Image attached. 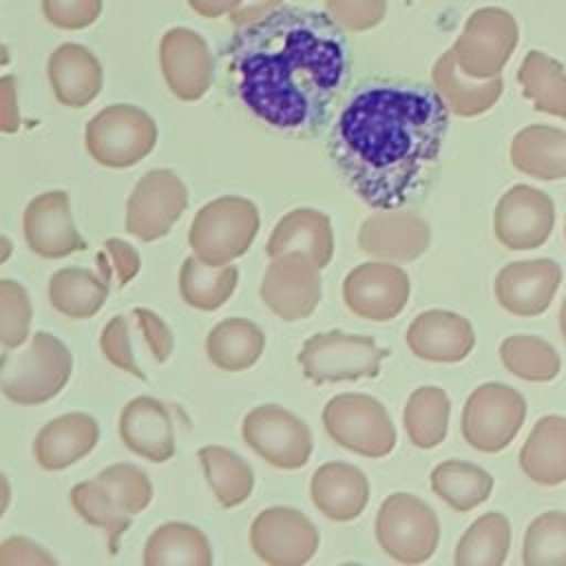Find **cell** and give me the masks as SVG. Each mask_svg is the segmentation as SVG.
I'll use <instances>...</instances> for the list:
<instances>
[{
  "mask_svg": "<svg viewBox=\"0 0 566 566\" xmlns=\"http://www.w3.org/2000/svg\"><path fill=\"white\" fill-rule=\"evenodd\" d=\"M146 566H210L212 551L208 537L192 524H161L146 542Z\"/></svg>",
  "mask_w": 566,
  "mask_h": 566,
  "instance_id": "obj_30",
  "label": "cell"
},
{
  "mask_svg": "<svg viewBox=\"0 0 566 566\" xmlns=\"http://www.w3.org/2000/svg\"><path fill=\"white\" fill-rule=\"evenodd\" d=\"M323 424L334 442L367 458H382L396 447L387 409L367 394L334 396L323 409Z\"/></svg>",
  "mask_w": 566,
  "mask_h": 566,
  "instance_id": "obj_7",
  "label": "cell"
},
{
  "mask_svg": "<svg viewBox=\"0 0 566 566\" xmlns=\"http://www.w3.org/2000/svg\"><path fill=\"white\" fill-rule=\"evenodd\" d=\"M259 210L243 197H221L206 203L190 226L192 252L210 263L226 265L241 256L259 232Z\"/></svg>",
  "mask_w": 566,
  "mask_h": 566,
  "instance_id": "obj_4",
  "label": "cell"
},
{
  "mask_svg": "<svg viewBox=\"0 0 566 566\" xmlns=\"http://www.w3.org/2000/svg\"><path fill=\"white\" fill-rule=\"evenodd\" d=\"M325 7L347 31H369L387 13V0H325Z\"/></svg>",
  "mask_w": 566,
  "mask_h": 566,
  "instance_id": "obj_44",
  "label": "cell"
},
{
  "mask_svg": "<svg viewBox=\"0 0 566 566\" xmlns=\"http://www.w3.org/2000/svg\"><path fill=\"white\" fill-rule=\"evenodd\" d=\"M380 548L400 564L427 562L440 539V524L429 504L409 493L389 495L376 515Z\"/></svg>",
  "mask_w": 566,
  "mask_h": 566,
  "instance_id": "obj_6",
  "label": "cell"
},
{
  "mask_svg": "<svg viewBox=\"0 0 566 566\" xmlns=\"http://www.w3.org/2000/svg\"><path fill=\"white\" fill-rule=\"evenodd\" d=\"M265 252L270 259L301 252L318 268H325L334 254V234L327 214L314 208H296L287 212L272 230Z\"/></svg>",
  "mask_w": 566,
  "mask_h": 566,
  "instance_id": "obj_25",
  "label": "cell"
},
{
  "mask_svg": "<svg viewBox=\"0 0 566 566\" xmlns=\"http://www.w3.org/2000/svg\"><path fill=\"white\" fill-rule=\"evenodd\" d=\"M161 73L168 88L184 102H195L212 84V55L206 40L184 27L170 29L159 44Z\"/></svg>",
  "mask_w": 566,
  "mask_h": 566,
  "instance_id": "obj_17",
  "label": "cell"
},
{
  "mask_svg": "<svg viewBox=\"0 0 566 566\" xmlns=\"http://www.w3.org/2000/svg\"><path fill=\"white\" fill-rule=\"evenodd\" d=\"M55 566V557L27 537H9L0 544V566Z\"/></svg>",
  "mask_w": 566,
  "mask_h": 566,
  "instance_id": "obj_48",
  "label": "cell"
},
{
  "mask_svg": "<svg viewBox=\"0 0 566 566\" xmlns=\"http://www.w3.org/2000/svg\"><path fill=\"white\" fill-rule=\"evenodd\" d=\"M562 283V268L553 259H531L504 265L495 276L497 303L515 316H537L548 310Z\"/></svg>",
  "mask_w": 566,
  "mask_h": 566,
  "instance_id": "obj_18",
  "label": "cell"
},
{
  "mask_svg": "<svg viewBox=\"0 0 566 566\" xmlns=\"http://www.w3.org/2000/svg\"><path fill=\"white\" fill-rule=\"evenodd\" d=\"M517 82L535 111L566 119V71L555 57L528 51L517 69Z\"/></svg>",
  "mask_w": 566,
  "mask_h": 566,
  "instance_id": "obj_32",
  "label": "cell"
},
{
  "mask_svg": "<svg viewBox=\"0 0 566 566\" xmlns=\"http://www.w3.org/2000/svg\"><path fill=\"white\" fill-rule=\"evenodd\" d=\"M449 413H451V402L444 389L433 385L418 387L409 396L402 413V422L409 440L418 449L438 447L447 436Z\"/></svg>",
  "mask_w": 566,
  "mask_h": 566,
  "instance_id": "obj_36",
  "label": "cell"
},
{
  "mask_svg": "<svg viewBox=\"0 0 566 566\" xmlns=\"http://www.w3.org/2000/svg\"><path fill=\"white\" fill-rule=\"evenodd\" d=\"M49 82L64 106L82 108L102 91V64L86 46L66 42L49 57Z\"/></svg>",
  "mask_w": 566,
  "mask_h": 566,
  "instance_id": "obj_27",
  "label": "cell"
},
{
  "mask_svg": "<svg viewBox=\"0 0 566 566\" xmlns=\"http://www.w3.org/2000/svg\"><path fill=\"white\" fill-rule=\"evenodd\" d=\"M20 128V113L15 99V77H0V130L15 133Z\"/></svg>",
  "mask_w": 566,
  "mask_h": 566,
  "instance_id": "obj_50",
  "label": "cell"
},
{
  "mask_svg": "<svg viewBox=\"0 0 566 566\" xmlns=\"http://www.w3.org/2000/svg\"><path fill=\"white\" fill-rule=\"evenodd\" d=\"M520 467L537 484L566 482V418L544 416L535 422L520 451Z\"/></svg>",
  "mask_w": 566,
  "mask_h": 566,
  "instance_id": "obj_29",
  "label": "cell"
},
{
  "mask_svg": "<svg viewBox=\"0 0 566 566\" xmlns=\"http://www.w3.org/2000/svg\"><path fill=\"white\" fill-rule=\"evenodd\" d=\"M239 272L234 265H210L197 254L188 256L179 270L181 298L197 310H217L234 292Z\"/></svg>",
  "mask_w": 566,
  "mask_h": 566,
  "instance_id": "obj_34",
  "label": "cell"
},
{
  "mask_svg": "<svg viewBox=\"0 0 566 566\" xmlns=\"http://www.w3.org/2000/svg\"><path fill=\"white\" fill-rule=\"evenodd\" d=\"M511 546V526L502 513H484L455 546L458 566H502Z\"/></svg>",
  "mask_w": 566,
  "mask_h": 566,
  "instance_id": "obj_37",
  "label": "cell"
},
{
  "mask_svg": "<svg viewBox=\"0 0 566 566\" xmlns=\"http://www.w3.org/2000/svg\"><path fill=\"white\" fill-rule=\"evenodd\" d=\"M431 230L413 212L380 210L367 217L358 230V248L385 261H413L427 252Z\"/></svg>",
  "mask_w": 566,
  "mask_h": 566,
  "instance_id": "obj_20",
  "label": "cell"
},
{
  "mask_svg": "<svg viewBox=\"0 0 566 566\" xmlns=\"http://www.w3.org/2000/svg\"><path fill=\"white\" fill-rule=\"evenodd\" d=\"M431 489L451 509L467 513L489 500L493 478L478 464L447 460L431 471Z\"/></svg>",
  "mask_w": 566,
  "mask_h": 566,
  "instance_id": "obj_35",
  "label": "cell"
},
{
  "mask_svg": "<svg viewBox=\"0 0 566 566\" xmlns=\"http://www.w3.org/2000/svg\"><path fill=\"white\" fill-rule=\"evenodd\" d=\"M237 97L268 126L314 135L349 80L347 40L329 13L276 7L228 42Z\"/></svg>",
  "mask_w": 566,
  "mask_h": 566,
  "instance_id": "obj_1",
  "label": "cell"
},
{
  "mask_svg": "<svg viewBox=\"0 0 566 566\" xmlns=\"http://www.w3.org/2000/svg\"><path fill=\"white\" fill-rule=\"evenodd\" d=\"M321 268L301 252L274 256L261 283L265 305L283 321L310 316L321 301Z\"/></svg>",
  "mask_w": 566,
  "mask_h": 566,
  "instance_id": "obj_15",
  "label": "cell"
},
{
  "mask_svg": "<svg viewBox=\"0 0 566 566\" xmlns=\"http://www.w3.org/2000/svg\"><path fill=\"white\" fill-rule=\"evenodd\" d=\"M157 142L153 117L133 104L102 108L86 124V148L104 166L126 168L142 161Z\"/></svg>",
  "mask_w": 566,
  "mask_h": 566,
  "instance_id": "obj_8",
  "label": "cell"
},
{
  "mask_svg": "<svg viewBox=\"0 0 566 566\" xmlns=\"http://www.w3.org/2000/svg\"><path fill=\"white\" fill-rule=\"evenodd\" d=\"M409 276L402 268L374 261L356 265L343 281V301L360 318L391 321L409 298Z\"/></svg>",
  "mask_w": 566,
  "mask_h": 566,
  "instance_id": "obj_16",
  "label": "cell"
},
{
  "mask_svg": "<svg viewBox=\"0 0 566 566\" xmlns=\"http://www.w3.org/2000/svg\"><path fill=\"white\" fill-rule=\"evenodd\" d=\"M405 338L418 358L431 363L464 360L475 345L471 323L464 316L447 310H427L418 314Z\"/></svg>",
  "mask_w": 566,
  "mask_h": 566,
  "instance_id": "obj_21",
  "label": "cell"
},
{
  "mask_svg": "<svg viewBox=\"0 0 566 566\" xmlns=\"http://www.w3.org/2000/svg\"><path fill=\"white\" fill-rule=\"evenodd\" d=\"M314 506L334 522L356 520L369 502V482L365 473L347 462H327L318 467L310 484Z\"/></svg>",
  "mask_w": 566,
  "mask_h": 566,
  "instance_id": "obj_23",
  "label": "cell"
},
{
  "mask_svg": "<svg viewBox=\"0 0 566 566\" xmlns=\"http://www.w3.org/2000/svg\"><path fill=\"white\" fill-rule=\"evenodd\" d=\"M22 228L29 248L44 259H60L86 248V241L73 226L64 190L38 195L24 210Z\"/></svg>",
  "mask_w": 566,
  "mask_h": 566,
  "instance_id": "obj_19",
  "label": "cell"
},
{
  "mask_svg": "<svg viewBox=\"0 0 566 566\" xmlns=\"http://www.w3.org/2000/svg\"><path fill=\"white\" fill-rule=\"evenodd\" d=\"M524 416L526 402L520 391L504 382H484L464 402L462 436L473 449L495 453L513 442Z\"/></svg>",
  "mask_w": 566,
  "mask_h": 566,
  "instance_id": "obj_9",
  "label": "cell"
},
{
  "mask_svg": "<svg viewBox=\"0 0 566 566\" xmlns=\"http://www.w3.org/2000/svg\"><path fill=\"white\" fill-rule=\"evenodd\" d=\"M241 0H188V4L203 18H219L230 13Z\"/></svg>",
  "mask_w": 566,
  "mask_h": 566,
  "instance_id": "obj_52",
  "label": "cell"
},
{
  "mask_svg": "<svg viewBox=\"0 0 566 566\" xmlns=\"http://www.w3.org/2000/svg\"><path fill=\"white\" fill-rule=\"evenodd\" d=\"M517 38V22L506 9L482 7L469 15L451 51L467 75L489 80L502 73Z\"/></svg>",
  "mask_w": 566,
  "mask_h": 566,
  "instance_id": "obj_10",
  "label": "cell"
},
{
  "mask_svg": "<svg viewBox=\"0 0 566 566\" xmlns=\"http://www.w3.org/2000/svg\"><path fill=\"white\" fill-rule=\"evenodd\" d=\"M265 345L261 327L248 318H226L212 327L206 340L210 360L226 371H241L252 367Z\"/></svg>",
  "mask_w": 566,
  "mask_h": 566,
  "instance_id": "obj_31",
  "label": "cell"
},
{
  "mask_svg": "<svg viewBox=\"0 0 566 566\" xmlns=\"http://www.w3.org/2000/svg\"><path fill=\"white\" fill-rule=\"evenodd\" d=\"M389 356L371 336L345 334L340 329L314 334L305 340L298 363L312 382H340L376 378L380 363Z\"/></svg>",
  "mask_w": 566,
  "mask_h": 566,
  "instance_id": "obj_5",
  "label": "cell"
},
{
  "mask_svg": "<svg viewBox=\"0 0 566 566\" xmlns=\"http://www.w3.org/2000/svg\"><path fill=\"white\" fill-rule=\"evenodd\" d=\"M511 164L535 179L566 177V130L544 124L522 128L511 142Z\"/></svg>",
  "mask_w": 566,
  "mask_h": 566,
  "instance_id": "obj_28",
  "label": "cell"
},
{
  "mask_svg": "<svg viewBox=\"0 0 566 566\" xmlns=\"http://www.w3.org/2000/svg\"><path fill=\"white\" fill-rule=\"evenodd\" d=\"M186 206V186L172 170H148L128 197L126 230L142 241L161 239L181 217Z\"/></svg>",
  "mask_w": 566,
  "mask_h": 566,
  "instance_id": "obj_12",
  "label": "cell"
},
{
  "mask_svg": "<svg viewBox=\"0 0 566 566\" xmlns=\"http://www.w3.org/2000/svg\"><path fill=\"white\" fill-rule=\"evenodd\" d=\"M522 559L526 566H566V513L548 511L528 524Z\"/></svg>",
  "mask_w": 566,
  "mask_h": 566,
  "instance_id": "obj_40",
  "label": "cell"
},
{
  "mask_svg": "<svg viewBox=\"0 0 566 566\" xmlns=\"http://www.w3.org/2000/svg\"><path fill=\"white\" fill-rule=\"evenodd\" d=\"M564 234H566V230H564Z\"/></svg>",
  "mask_w": 566,
  "mask_h": 566,
  "instance_id": "obj_57",
  "label": "cell"
},
{
  "mask_svg": "<svg viewBox=\"0 0 566 566\" xmlns=\"http://www.w3.org/2000/svg\"><path fill=\"white\" fill-rule=\"evenodd\" d=\"M71 502L75 511L93 526H102L106 531V544L108 553L115 555L119 551V539L124 531L130 526V515L122 513L108 495L97 486L95 480L80 482L71 491Z\"/></svg>",
  "mask_w": 566,
  "mask_h": 566,
  "instance_id": "obj_41",
  "label": "cell"
},
{
  "mask_svg": "<svg viewBox=\"0 0 566 566\" xmlns=\"http://www.w3.org/2000/svg\"><path fill=\"white\" fill-rule=\"evenodd\" d=\"M559 329H562V338L566 343V296H564L562 307H559Z\"/></svg>",
  "mask_w": 566,
  "mask_h": 566,
  "instance_id": "obj_55",
  "label": "cell"
},
{
  "mask_svg": "<svg viewBox=\"0 0 566 566\" xmlns=\"http://www.w3.org/2000/svg\"><path fill=\"white\" fill-rule=\"evenodd\" d=\"M433 86L438 95L444 99L447 108L460 117H475L495 106L502 95L504 82L500 75L489 80H478L467 75L458 62L453 51L442 53L431 71Z\"/></svg>",
  "mask_w": 566,
  "mask_h": 566,
  "instance_id": "obj_26",
  "label": "cell"
},
{
  "mask_svg": "<svg viewBox=\"0 0 566 566\" xmlns=\"http://www.w3.org/2000/svg\"><path fill=\"white\" fill-rule=\"evenodd\" d=\"M119 436L126 449L150 460L166 462L175 453V429L170 411L150 396L133 398L119 416Z\"/></svg>",
  "mask_w": 566,
  "mask_h": 566,
  "instance_id": "obj_22",
  "label": "cell"
},
{
  "mask_svg": "<svg viewBox=\"0 0 566 566\" xmlns=\"http://www.w3.org/2000/svg\"><path fill=\"white\" fill-rule=\"evenodd\" d=\"M31 301L27 290L11 279H0V345L20 347L29 336Z\"/></svg>",
  "mask_w": 566,
  "mask_h": 566,
  "instance_id": "obj_43",
  "label": "cell"
},
{
  "mask_svg": "<svg viewBox=\"0 0 566 566\" xmlns=\"http://www.w3.org/2000/svg\"><path fill=\"white\" fill-rule=\"evenodd\" d=\"M99 345H102V352L106 354V358H108L115 367H119V369H124V371L137 376L139 380L146 378V376L142 374L139 365H137L135 358H133V347H130V336H128V323H126L124 316H115V318H111V321L106 323V327H104V332H102V338H99Z\"/></svg>",
  "mask_w": 566,
  "mask_h": 566,
  "instance_id": "obj_46",
  "label": "cell"
},
{
  "mask_svg": "<svg viewBox=\"0 0 566 566\" xmlns=\"http://www.w3.org/2000/svg\"><path fill=\"white\" fill-rule=\"evenodd\" d=\"M500 358L511 374L531 382L553 380L562 367L557 349L548 340L528 334L504 338L500 345Z\"/></svg>",
  "mask_w": 566,
  "mask_h": 566,
  "instance_id": "obj_39",
  "label": "cell"
},
{
  "mask_svg": "<svg viewBox=\"0 0 566 566\" xmlns=\"http://www.w3.org/2000/svg\"><path fill=\"white\" fill-rule=\"evenodd\" d=\"M243 440L279 469H301L312 455L307 424L279 405H261L243 420Z\"/></svg>",
  "mask_w": 566,
  "mask_h": 566,
  "instance_id": "obj_11",
  "label": "cell"
},
{
  "mask_svg": "<svg viewBox=\"0 0 566 566\" xmlns=\"http://www.w3.org/2000/svg\"><path fill=\"white\" fill-rule=\"evenodd\" d=\"M99 427L88 413H64L44 424L33 442L35 460L46 471H60L95 449Z\"/></svg>",
  "mask_w": 566,
  "mask_h": 566,
  "instance_id": "obj_24",
  "label": "cell"
},
{
  "mask_svg": "<svg viewBox=\"0 0 566 566\" xmlns=\"http://www.w3.org/2000/svg\"><path fill=\"white\" fill-rule=\"evenodd\" d=\"M133 314H135V318H137V325H139V329H142V334H144V338H146V343H148L153 356H155L159 363H164V360L170 356V352H172V334H170V329H168V327L164 325V321H161L155 312H150V310L137 307Z\"/></svg>",
  "mask_w": 566,
  "mask_h": 566,
  "instance_id": "obj_49",
  "label": "cell"
},
{
  "mask_svg": "<svg viewBox=\"0 0 566 566\" xmlns=\"http://www.w3.org/2000/svg\"><path fill=\"white\" fill-rule=\"evenodd\" d=\"M9 500H11V486H9L7 478H4L2 471H0V517L4 515V511H7V506H9Z\"/></svg>",
  "mask_w": 566,
  "mask_h": 566,
  "instance_id": "obj_53",
  "label": "cell"
},
{
  "mask_svg": "<svg viewBox=\"0 0 566 566\" xmlns=\"http://www.w3.org/2000/svg\"><path fill=\"white\" fill-rule=\"evenodd\" d=\"M555 203L553 199L526 184L509 188L493 212V232L509 250H535L553 232Z\"/></svg>",
  "mask_w": 566,
  "mask_h": 566,
  "instance_id": "obj_14",
  "label": "cell"
},
{
  "mask_svg": "<svg viewBox=\"0 0 566 566\" xmlns=\"http://www.w3.org/2000/svg\"><path fill=\"white\" fill-rule=\"evenodd\" d=\"M69 347L49 332H35L22 352L0 356V389L18 405H40L60 394L71 376Z\"/></svg>",
  "mask_w": 566,
  "mask_h": 566,
  "instance_id": "obj_3",
  "label": "cell"
},
{
  "mask_svg": "<svg viewBox=\"0 0 566 566\" xmlns=\"http://www.w3.org/2000/svg\"><path fill=\"white\" fill-rule=\"evenodd\" d=\"M11 252H13L11 241H9L7 237H2V234H0V265L11 256Z\"/></svg>",
  "mask_w": 566,
  "mask_h": 566,
  "instance_id": "obj_54",
  "label": "cell"
},
{
  "mask_svg": "<svg viewBox=\"0 0 566 566\" xmlns=\"http://www.w3.org/2000/svg\"><path fill=\"white\" fill-rule=\"evenodd\" d=\"M44 18L66 31L91 27L102 13V0H42Z\"/></svg>",
  "mask_w": 566,
  "mask_h": 566,
  "instance_id": "obj_45",
  "label": "cell"
},
{
  "mask_svg": "<svg viewBox=\"0 0 566 566\" xmlns=\"http://www.w3.org/2000/svg\"><path fill=\"white\" fill-rule=\"evenodd\" d=\"M252 551L272 566H301L318 548L316 526L296 509L272 506L250 526Z\"/></svg>",
  "mask_w": 566,
  "mask_h": 566,
  "instance_id": "obj_13",
  "label": "cell"
},
{
  "mask_svg": "<svg viewBox=\"0 0 566 566\" xmlns=\"http://www.w3.org/2000/svg\"><path fill=\"white\" fill-rule=\"evenodd\" d=\"M4 64H9V51H7V46L0 42V66H4Z\"/></svg>",
  "mask_w": 566,
  "mask_h": 566,
  "instance_id": "obj_56",
  "label": "cell"
},
{
  "mask_svg": "<svg viewBox=\"0 0 566 566\" xmlns=\"http://www.w3.org/2000/svg\"><path fill=\"white\" fill-rule=\"evenodd\" d=\"M108 296V281L86 268H64L51 276L49 301L71 318L93 316Z\"/></svg>",
  "mask_w": 566,
  "mask_h": 566,
  "instance_id": "obj_33",
  "label": "cell"
},
{
  "mask_svg": "<svg viewBox=\"0 0 566 566\" xmlns=\"http://www.w3.org/2000/svg\"><path fill=\"white\" fill-rule=\"evenodd\" d=\"M449 113L433 88L402 82L367 84L340 111L329 155L367 206L400 208L436 166Z\"/></svg>",
  "mask_w": 566,
  "mask_h": 566,
  "instance_id": "obj_2",
  "label": "cell"
},
{
  "mask_svg": "<svg viewBox=\"0 0 566 566\" xmlns=\"http://www.w3.org/2000/svg\"><path fill=\"white\" fill-rule=\"evenodd\" d=\"M95 482L108 495V500L130 517L142 513L153 500V484L148 475L133 464L106 467Z\"/></svg>",
  "mask_w": 566,
  "mask_h": 566,
  "instance_id": "obj_42",
  "label": "cell"
},
{
  "mask_svg": "<svg viewBox=\"0 0 566 566\" xmlns=\"http://www.w3.org/2000/svg\"><path fill=\"white\" fill-rule=\"evenodd\" d=\"M283 0H241L228 15H230V22L237 24V27H243V24H250L254 20H259L261 15L270 13L272 9L281 7Z\"/></svg>",
  "mask_w": 566,
  "mask_h": 566,
  "instance_id": "obj_51",
  "label": "cell"
},
{
  "mask_svg": "<svg viewBox=\"0 0 566 566\" xmlns=\"http://www.w3.org/2000/svg\"><path fill=\"white\" fill-rule=\"evenodd\" d=\"M97 265L106 281L115 276L119 285H126L139 272V254L126 241L108 239L104 250L97 254Z\"/></svg>",
  "mask_w": 566,
  "mask_h": 566,
  "instance_id": "obj_47",
  "label": "cell"
},
{
  "mask_svg": "<svg viewBox=\"0 0 566 566\" xmlns=\"http://www.w3.org/2000/svg\"><path fill=\"white\" fill-rule=\"evenodd\" d=\"M199 462L208 478V484L221 506L230 509L248 500L254 486V475L250 464L226 447H203L199 449Z\"/></svg>",
  "mask_w": 566,
  "mask_h": 566,
  "instance_id": "obj_38",
  "label": "cell"
}]
</instances>
